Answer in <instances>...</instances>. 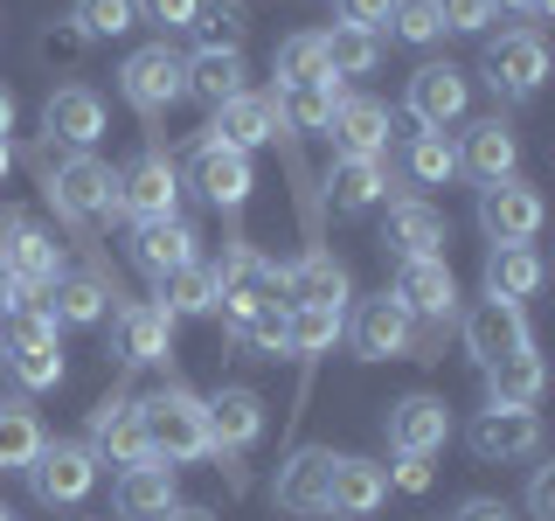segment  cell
Masks as SVG:
<instances>
[{"instance_id": "ffe728a7", "label": "cell", "mask_w": 555, "mask_h": 521, "mask_svg": "<svg viewBox=\"0 0 555 521\" xmlns=\"http://www.w3.org/2000/svg\"><path fill=\"white\" fill-rule=\"evenodd\" d=\"M410 341H416V320L403 313V300H396V292H382V300H361V313H354V347H361L369 361L410 355Z\"/></svg>"}, {"instance_id": "816d5d0a", "label": "cell", "mask_w": 555, "mask_h": 521, "mask_svg": "<svg viewBox=\"0 0 555 521\" xmlns=\"http://www.w3.org/2000/svg\"><path fill=\"white\" fill-rule=\"evenodd\" d=\"M459 521H514V514H507V500H486L479 494V500H465V508H459Z\"/></svg>"}, {"instance_id": "4dcf8cb0", "label": "cell", "mask_w": 555, "mask_h": 521, "mask_svg": "<svg viewBox=\"0 0 555 521\" xmlns=\"http://www.w3.org/2000/svg\"><path fill=\"white\" fill-rule=\"evenodd\" d=\"M542 285V257H534V243H493L486 251V300H528V292Z\"/></svg>"}, {"instance_id": "7c38bea8", "label": "cell", "mask_w": 555, "mask_h": 521, "mask_svg": "<svg viewBox=\"0 0 555 521\" xmlns=\"http://www.w3.org/2000/svg\"><path fill=\"white\" fill-rule=\"evenodd\" d=\"M479 230L493 243H534V230H542V195H534L528 181L479 188Z\"/></svg>"}, {"instance_id": "1f68e13d", "label": "cell", "mask_w": 555, "mask_h": 521, "mask_svg": "<svg viewBox=\"0 0 555 521\" xmlns=\"http://www.w3.org/2000/svg\"><path fill=\"white\" fill-rule=\"evenodd\" d=\"M542 355L534 347H520V355H507V361H493L486 369V404H507V410H534L542 404Z\"/></svg>"}, {"instance_id": "d4e9b609", "label": "cell", "mask_w": 555, "mask_h": 521, "mask_svg": "<svg viewBox=\"0 0 555 521\" xmlns=\"http://www.w3.org/2000/svg\"><path fill=\"white\" fill-rule=\"evenodd\" d=\"M195 230H188L181 216H160V223H139L132 230V265L153 278V285H160L167 271H181V265H195Z\"/></svg>"}, {"instance_id": "c3c4849f", "label": "cell", "mask_w": 555, "mask_h": 521, "mask_svg": "<svg viewBox=\"0 0 555 521\" xmlns=\"http://www.w3.org/2000/svg\"><path fill=\"white\" fill-rule=\"evenodd\" d=\"M202 0H139V22H160V28H188Z\"/></svg>"}, {"instance_id": "d6986e66", "label": "cell", "mask_w": 555, "mask_h": 521, "mask_svg": "<svg viewBox=\"0 0 555 521\" xmlns=\"http://www.w3.org/2000/svg\"><path fill=\"white\" fill-rule=\"evenodd\" d=\"M278 300L285 306H347V265L334 251H306L292 271H278Z\"/></svg>"}, {"instance_id": "7a4b0ae2", "label": "cell", "mask_w": 555, "mask_h": 521, "mask_svg": "<svg viewBox=\"0 0 555 521\" xmlns=\"http://www.w3.org/2000/svg\"><path fill=\"white\" fill-rule=\"evenodd\" d=\"M118 91H126L132 112L160 118V112H173V104L188 98V63L173 56L167 42H146V49H132V56H126V69H118Z\"/></svg>"}, {"instance_id": "30bf717a", "label": "cell", "mask_w": 555, "mask_h": 521, "mask_svg": "<svg viewBox=\"0 0 555 521\" xmlns=\"http://www.w3.org/2000/svg\"><path fill=\"white\" fill-rule=\"evenodd\" d=\"M520 347H534V341H528V320H520L514 300H479L473 313H465V355H473L479 369L520 355Z\"/></svg>"}, {"instance_id": "f5cc1de1", "label": "cell", "mask_w": 555, "mask_h": 521, "mask_svg": "<svg viewBox=\"0 0 555 521\" xmlns=\"http://www.w3.org/2000/svg\"><path fill=\"white\" fill-rule=\"evenodd\" d=\"M493 8H520L528 22H542V14H555V0H493Z\"/></svg>"}, {"instance_id": "681fc988", "label": "cell", "mask_w": 555, "mask_h": 521, "mask_svg": "<svg viewBox=\"0 0 555 521\" xmlns=\"http://www.w3.org/2000/svg\"><path fill=\"white\" fill-rule=\"evenodd\" d=\"M389 486H396V494H424V486H430V459H416V452H396Z\"/></svg>"}, {"instance_id": "e0dca14e", "label": "cell", "mask_w": 555, "mask_h": 521, "mask_svg": "<svg viewBox=\"0 0 555 521\" xmlns=\"http://www.w3.org/2000/svg\"><path fill=\"white\" fill-rule=\"evenodd\" d=\"M42 126H49V139H63L69 153H91L98 132H104V104H98L91 84H63V91H49V104H42Z\"/></svg>"}, {"instance_id": "f1b7e54d", "label": "cell", "mask_w": 555, "mask_h": 521, "mask_svg": "<svg viewBox=\"0 0 555 521\" xmlns=\"http://www.w3.org/2000/svg\"><path fill=\"white\" fill-rule=\"evenodd\" d=\"M451 439V410L438 396H403V404H389V445L396 452H416V459H430Z\"/></svg>"}, {"instance_id": "484cf974", "label": "cell", "mask_w": 555, "mask_h": 521, "mask_svg": "<svg viewBox=\"0 0 555 521\" xmlns=\"http://www.w3.org/2000/svg\"><path fill=\"white\" fill-rule=\"evenodd\" d=\"M382 243L396 251V265H403V257H444V216H438L430 202L403 195V202H389V223H382Z\"/></svg>"}, {"instance_id": "83f0119b", "label": "cell", "mask_w": 555, "mask_h": 521, "mask_svg": "<svg viewBox=\"0 0 555 521\" xmlns=\"http://www.w3.org/2000/svg\"><path fill=\"white\" fill-rule=\"evenodd\" d=\"M257 439H264V396H257V390L208 396V445H216V452H250Z\"/></svg>"}, {"instance_id": "6f0895ef", "label": "cell", "mask_w": 555, "mask_h": 521, "mask_svg": "<svg viewBox=\"0 0 555 521\" xmlns=\"http://www.w3.org/2000/svg\"><path fill=\"white\" fill-rule=\"evenodd\" d=\"M0 306H8V265H0Z\"/></svg>"}, {"instance_id": "2e32d148", "label": "cell", "mask_w": 555, "mask_h": 521, "mask_svg": "<svg viewBox=\"0 0 555 521\" xmlns=\"http://www.w3.org/2000/svg\"><path fill=\"white\" fill-rule=\"evenodd\" d=\"M91 452H98V459H112V466L153 459L146 424H139V404H132V396H104V404L91 410Z\"/></svg>"}, {"instance_id": "680465c9", "label": "cell", "mask_w": 555, "mask_h": 521, "mask_svg": "<svg viewBox=\"0 0 555 521\" xmlns=\"http://www.w3.org/2000/svg\"><path fill=\"white\" fill-rule=\"evenodd\" d=\"M0 521H14V514H8V508H0Z\"/></svg>"}, {"instance_id": "d590c367", "label": "cell", "mask_w": 555, "mask_h": 521, "mask_svg": "<svg viewBox=\"0 0 555 521\" xmlns=\"http://www.w3.org/2000/svg\"><path fill=\"white\" fill-rule=\"evenodd\" d=\"M320 84H334L320 35H285L278 42V91H320Z\"/></svg>"}, {"instance_id": "9a60e30c", "label": "cell", "mask_w": 555, "mask_h": 521, "mask_svg": "<svg viewBox=\"0 0 555 521\" xmlns=\"http://www.w3.org/2000/svg\"><path fill=\"white\" fill-rule=\"evenodd\" d=\"M465 445H473L479 459H528V452L542 445V417H534V410H507V404H486L473 417V431H465Z\"/></svg>"}, {"instance_id": "ac0fdd59", "label": "cell", "mask_w": 555, "mask_h": 521, "mask_svg": "<svg viewBox=\"0 0 555 521\" xmlns=\"http://www.w3.org/2000/svg\"><path fill=\"white\" fill-rule=\"evenodd\" d=\"M112 508H118V521H160L167 508H181V494H173V466H160V459L126 466L118 486H112Z\"/></svg>"}, {"instance_id": "52a82bcc", "label": "cell", "mask_w": 555, "mask_h": 521, "mask_svg": "<svg viewBox=\"0 0 555 521\" xmlns=\"http://www.w3.org/2000/svg\"><path fill=\"white\" fill-rule=\"evenodd\" d=\"M542 77H548V49H542L534 28H514V35H493V42H486V84H493L500 98H514V104L534 98Z\"/></svg>"}, {"instance_id": "4fadbf2b", "label": "cell", "mask_w": 555, "mask_h": 521, "mask_svg": "<svg viewBox=\"0 0 555 521\" xmlns=\"http://www.w3.org/2000/svg\"><path fill=\"white\" fill-rule=\"evenodd\" d=\"M173 347V320L153 300H132L112 313V355L126 361V369H146V361H167Z\"/></svg>"}, {"instance_id": "9c48e42d", "label": "cell", "mask_w": 555, "mask_h": 521, "mask_svg": "<svg viewBox=\"0 0 555 521\" xmlns=\"http://www.w3.org/2000/svg\"><path fill=\"white\" fill-rule=\"evenodd\" d=\"M403 104H410V118H416L424 132H451V126L465 118V104H473V84H465L459 63H424V69L410 77V98H403Z\"/></svg>"}, {"instance_id": "cb8c5ba5", "label": "cell", "mask_w": 555, "mask_h": 521, "mask_svg": "<svg viewBox=\"0 0 555 521\" xmlns=\"http://www.w3.org/2000/svg\"><path fill=\"white\" fill-rule=\"evenodd\" d=\"M514 167H520V139L500 126V118H479V126H465L459 174H473L479 188H493V181H514Z\"/></svg>"}, {"instance_id": "5bb4252c", "label": "cell", "mask_w": 555, "mask_h": 521, "mask_svg": "<svg viewBox=\"0 0 555 521\" xmlns=\"http://www.w3.org/2000/svg\"><path fill=\"white\" fill-rule=\"evenodd\" d=\"M188 181H195V195L208 208H243L250 202V153H230L216 139H202L195 161H188Z\"/></svg>"}, {"instance_id": "f546056e", "label": "cell", "mask_w": 555, "mask_h": 521, "mask_svg": "<svg viewBox=\"0 0 555 521\" xmlns=\"http://www.w3.org/2000/svg\"><path fill=\"white\" fill-rule=\"evenodd\" d=\"M382 195H389V167L334 153V167H326V202H334V216H361V208H375Z\"/></svg>"}, {"instance_id": "5b68a950", "label": "cell", "mask_w": 555, "mask_h": 521, "mask_svg": "<svg viewBox=\"0 0 555 521\" xmlns=\"http://www.w3.org/2000/svg\"><path fill=\"white\" fill-rule=\"evenodd\" d=\"M112 181L118 174L98 161V153H63L56 167H49V202H56V216L69 223H98L104 208H112Z\"/></svg>"}, {"instance_id": "d6a6232c", "label": "cell", "mask_w": 555, "mask_h": 521, "mask_svg": "<svg viewBox=\"0 0 555 521\" xmlns=\"http://www.w3.org/2000/svg\"><path fill=\"white\" fill-rule=\"evenodd\" d=\"M188 98H202V104L243 98V49H195L188 56Z\"/></svg>"}, {"instance_id": "8992f818", "label": "cell", "mask_w": 555, "mask_h": 521, "mask_svg": "<svg viewBox=\"0 0 555 521\" xmlns=\"http://www.w3.org/2000/svg\"><path fill=\"white\" fill-rule=\"evenodd\" d=\"M173 202H181V174H173L167 153H139L112 181V208L132 223H160V216H173Z\"/></svg>"}, {"instance_id": "11a10c76", "label": "cell", "mask_w": 555, "mask_h": 521, "mask_svg": "<svg viewBox=\"0 0 555 521\" xmlns=\"http://www.w3.org/2000/svg\"><path fill=\"white\" fill-rule=\"evenodd\" d=\"M160 521H216V514H208V508H167Z\"/></svg>"}, {"instance_id": "7402d4cb", "label": "cell", "mask_w": 555, "mask_h": 521, "mask_svg": "<svg viewBox=\"0 0 555 521\" xmlns=\"http://www.w3.org/2000/svg\"><path fill=\"white\" fill-rule=\"evenodd\" d=\"M326 486H334V452H292V459L278 466L271 500L285 514H326Z\"/></svg>"}, {"instance_id": "ba28073f", "label": "cell", "mask_w": 555, "mask_h": 521, "mask_svg": "<svg viewBox=\"0 0 555 521\" xmlns=\"http://www.w3.org/2000/svg\"><path fill=\"white\" fill-rule=\"evenodd\" d=\"M257 306H285L278 300V271L257 251L236 243V251L222 257V271H216V313H222V327H236L243 313H257Z\"/></svg>"}, {"instance_id": "f6af8a7d", "label": "cell", "mask_w": 555, "mask_h": 521, "mask_svg": "<svg viewBox=\"0 0 555 521\" xmlns=\"http://www.w3.org/2000/svg\"><path fill=\"white\" fill-rule=\"evenodd\" d=\"M389 35H396V42H438V35H444V22H438V0H396Z\"/></svg>"}, {"instance_id": "277c9868", "label": "cell", "mask_w": 555, "mask_h": 521, "mask_svg": "<svg viewBox=\"0 0 555 521\" xmlns=\"http://www.w3.org/2000/svg\"><path fill=\"white\" fill-rule=\"evenodd\" d=\"M28 486H35V500H42V508H77V500L98 486V452L91 445H69V439L42 445L28 459Z\"/></svg>"}, {"instance_id": "9f6ffc18", "label": "cell", "mask_w": 555, "mask_h": 521, "mask_svg": "<svg viewBox=\"0 0 555 521\" xmlns=\"http://www.w3.org/2000/svg\"><path fill=\"white\" fill-rule=\"evenodd\" d=\"M8 167H14V153H8V139H0V181H8Z\"/></svg>"}, {"instance_id": "3957f363", "label": "cell", "mask_w": 555, "mask_h": 521, "mask_svg": "<svg viewBox=\"0 0 555 521\" xmlns=\"http://www.w3.org/2000/svg\"><path fill=\"white\" fill-rule=\"evenodd\" d=\"M8 369L22 390H56L63 382V347H56V320L49 313H8V341H0Z\"/></svg>"}, {"instance_id": "ee69618b", "label": "cell", "mask_w": 555, "mask_h": 521, "mask_svg": "<svg viewBox=\"0 0 555 521\" xmlns=\"http://www.w3.org/2000/svg\"><path fill=\"white\" fill-rule=\"evenodd\" d=\"M243 355H285V306H257L230 327Z\"/></svg>"}, {"instance_id": "7bdbcfd3", "label": "cell", "mask_w": 555, "mask_h": 521, "mask_svg": "<svg viewBox=\"0 0 555 521\" xmlns=\"http://www.w3.org/2000/svg\"><path fill=\"white\" fill-rule=\"evenodd\" d=\"M188 35H195V49H243V14L230 8V0H202Z\"/></svg>"}, {"instance_id": "60d3db41", "label": "cell", "mask_w": 555, "mask_h": 521, "mask_svg": "<svg viewBox=\"0 0 555 521\" xmlns=\"http://www.w3.org/2000/svg\"><path fill=\"white\" fill-rule=\"evenodd\" d=\"M278 126H299V132H326V118H334L340 104V84H320V91H278Z\"/></svg>"}, {"instance_id": "836d02e7", "label": "cell", "mask_w": 555, "mask_h": 521, "mask_svg": "<svg viewBox=\"0 0 555 521\" xmlns=\"http://www.w3.org/2000/svg\"><path fill=\"white\" fill-rule=\"evenodd\" d=\"M104 300H112L104 278H56V285L42 292V313L56 327H98L104 320Z\"/></svg>"}, {"instance_id": "8fae6325", "label": "cell", "mask_w": 555, "mask_h": 521, "mask_svg": "<svg viewBox=\"0 0 555 521\" xmlns=\"http://www.w3.org/2000/svg\"><path fill=\"white\" fill-rule=\"evenodd\" d=\"M396 300H403L410 320H451L459 313V278H451L444 257H403L396 265Z\"/></svg>"}, {"instance_id": "ab89813d", "label": "cell", "mask_w": 555, "mask_h": 521, "mask_svg": "<svg viewBox=\"0 0 555 521\" xmlns=\"http://www.w3.org/2000/svg\"><path fill=\"white\" fill-rule=\"evenodd\" d=\"M69 22H77V35H91V42H118V35L139 28V0H77Z\"/></svg>"}, {"instance_id": "603a6c76", "label": "cell", "mask_w": 555, "mask_h": 521, "mask_svg": "<svg viewBox=\"0 0 555 521\" xmlns=\"http://www.w3.org/2000/svg\"><path fill=\"white\" fill-rule=\"evenodd\" d=\"M285 126H278V104L271 98H230V104H216V118H208V139L216 147H230V153H257L264 139H278Z\"/></svg>"}, {"instance_id": "e575fe53", "label": "cell", "mask_w": 555, "mask_h": 521, "mask_svg": "<svg viewBox=\"0 0 555 521\" xmlns=\"http://www.w3.org/2000/svg\"><path fill=\"white\" fill-rule=\"evenodd\" d=\"M153 306H160L167 320H188V313H216V271H208L202 257H195V265H181V271H167V278H160V300H153Z\"/></svg>"}, {"instance_id": "6da1fadb", "label": "cell", "mask_w": 555, "mask_h": 521, "mask_svg": "<svg viewBox=\"0 0 555 521\" xmlns=\"http://www.w3.org/2000/svg\"><path fill=\"white\" fill-rule=\"evenodd\" d=\"M139 424H146V445L160 466H188V459H208V404L188 390H160L139 404Z\"/></svg>"}, {"instance_id": "b9f144b4", "label": "cell", "mask_w": 555, "mask_h": 521, "mask_svg": "<svg viewBox=\"0 0 555 521\" xmlns=\"http://www.w3.org/2000/svg\"><path fill=\"white\" fill-rule=\"evenodd\" d=\"M451 174H459V147H451V132H416L410 139V181L444 188Z\"/></svg>"}, {"instance_id": "7dc6e473", "label": "cell", "mask_w": 555, "mask_h": 521, "mask_svg": "<svg viewBox=\"0 0 555 521\" xmlns=\"http://www.w3.org/2000/svg\"><path fill=\"white\" fill-rule=\"evenodd\" d=\"M389 14H396V0H340V22L361 28V35H382V28H389Z\"/></svg>"}, {"instance_id": "4316f807", "label": "cell", "mask_w": 555, "mask_h": 521, "mask_svg": "<svg viewBox=\"0 0 555 521\" xmlns=\"http://www.w3.org/2000/svg\"><path fill=\"white\" fill-rule=\"evenodd\" d=\"M389 500V466L375 459H334V486H326V514L340 521H361Z\"/></svg>"}, {"instance_id": "f35d334b", "label": "cell", "mask_w": 555, "mask_h": 521, "mask_svg": "<svg viewBox=\"0 0 555 521\" xmlns=\"http://www.w3.org/2000/svg\"><path fill=\"white\" fill-rule=\"evenodd\" d=\"M42 424L28 404H0V473H28V459L42 452Z\"/></svg>"}, {"instance_id": "f907efd6", "label": "cell", "mask_w": 555, "mask_h": 521, "mask_svg": "<svg viewBox=\"0 0 555 521\" xmlns=\"http://www.w3.org/2000/svg\"><path fill=\"white\" fill-rule=\"evenodd\" d=\"M528 514H534V521H555V466H534V480H528Z\"/></svg>"}, {"instance_id": "44dd1931", "label": "cell", "mask_w": 555, "mask_h": 521, "mask_svg": "<svg viewBox=\"0 0 555 521\" xmlns=\"http://www.w3.org/2000/svg\"><path fill=\"white\" fill-rule=\"evenodd\" d=\"M326 132H334V147L347 153V161H382V153H389V104L340 98L334 118H326Z\"/></svg>"}, {"instance_id": "bcb514c9", "label": "cell", "mask_w": 555, "mask_h": 521, "mask_svg": "<svg viewBox=\"0 0 555 521\" xmlns=\"http://www.w3.org/2000/svg\"><path fill=\"white\" fill-rule=\"evenodd\" d=\"M438 22L451 35H479L486 22H493V0H438Z\"/></svg>"}, {"instance_id": "8d00e7d4", "label": "cell", "mask_w": 555, "mask_h": 521, "mask_svg": "<svg viewBox=\"0 0 555 521\" xmlns=\"http://www.w3.org/2000/svg\"><path fill=\"white\" fill-rule=\"evenodd\" d=\"M347 334L334 306H285V355H326Z\"/></svg>"}, {"instance_id": "74e56055", "label": "cell", "mask_w": 555, "mask_h": 521, "mask_svg": "<svg viewBox=\"0 0 555 521\" xmlns=\"http://www.w3.org/2000/svg\"><path fill=\"white\" fill-rule=\"evenodd\" d=\"M320 49H326V69H334V84H340V77H369V69H375L382 35H361V28L334 22V28L320 35Z\"/></svg>"}, {"instance_id": "db71d44e", "label": "cell", "mask_w": 555, "mask_h": 521, "mask_svg": "<svg viewBox=\"0 0 555 521\" xmlns=\"http://www.w3.org/2000/svg\"><path fill=\"white\" fill-rule=\"evenodd\" d=\"M14 132V91H0V139Z\"/></svg>"}]
</instances>
